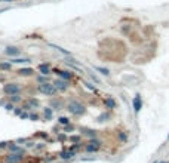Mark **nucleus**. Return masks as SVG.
<instances>
[{
	"mask_svg": "<svg viewBox=\"0 0 169 163\" xmlns=\"http://www.w3.org/2000/svg\"><path fill=\"white\" fill-rule=\"evenodd\" d=\"M93 70H95V71H98V73L102 74V76H105V77H108V76L111 74L108 68H105V67H100V65H93Z\"/></svg>",
	"mask_w": 169,
	"mask_h": 163,
	"instance_id": "nucleus-22",
	"label": "nucleus"
},
{
	"mask_svg": "<svg viewBox=\"0 0 169 163\" xmlns=\"http://www.w3.org/2000/svg\"><path fill=\"white\" fill-rule=\"evenodd\" d=\"M79 130H80L82 137H86L88 139L98 137V130H95V129H91V128H80Z\"/></svg>",
	"mask_w": 169,
	"mask_h": 163,
	"instance_id": "nucleus-14",
	"label": "nucleus"
},
{
	"mask_svg": "<svg viewBox=\"0 0 169 163\" xmlns=\"http://www.w3.org/2000/svg\"><path fill=\"white\" fill-rule=\"evenodd\" d=\"M21 120H30V111H22L21 116H19Z\"/></svg>",
	"mask_w": 169,
	"mask_h": 163,
	"instance_id": "nucleus-35",
	"label": "nucleus"
},
{
	"mask_svg": "<svg viewBox=\"0 0 169 163\" xmlns=\"http://www.w3.org/2000/svg\"><path fill=\"white\" fill-rule=\"evenodd\" d=\"M49 107H51L53 111H57V110H62V108H65V101L62 99V98H58V96H52L51 101H49Z\"/></svg>",
	"mask_w": 169,
	"mask_h": 163,
	"instance_id": "nucleus-8",
	"label": "nucleus"
},
{
	"mask_svg": "<svg viewBox=\"0 0 169 163\" xmlns=\"http://www.w3.org/2000/svg\"><path fill=\"white\" fill-rule=\"evenodd\" d=\"M8 99L10 101V103H14L15 105H17V104H22V96H21V94L10 95V96H8Z\"/></svg>",
	"mask_w": 169,
	"mask_h": 163,
	"instance_id": "nucleus-24",
	"label": "nucleus"
},
{
	"mask_svg": "<svg viewBox=\"0 0 169 163\" xmlns=\"http://www.w3.org/2000/svg\"><path fill=\"white\" fill-rule=\"evenodd\" d=\"M10 62H12V64H22V65H27V64L31 62V60H30V58H10Z\"/></svg>",
	"mask_w": 169,
	"mask_h": 163,
	"instance_id": "nucleus-23",
	"label": "nucleus"
},
{
	"mask_svg": "<svg viewBox=\"0 0 169 163\" xmlns=\"http://www.w3.org/2000/svg\"><path fill=\"white\" fill-rule=\"evenodd\" d=\"M6 103H8V96H6V99H0V105H2V107H5Z\"/></svg>",
	"mask_w": 169,
	"mask_h": 163,
	"instance_id": "nucleus-43",
	"label": "nucleus"
},
{
	"mask_svg": "<svg viewBox=\"0 0 169 163\" xmlns=\"http://www.w3.org/2000/svg\"><path fill=\"white\" fill-rule=\"evenodd\" d=\"M28 139H31V138H18V139H15V142L17 144H26Z\"/></svg>",
	"mask_w": 169,
	"mask_h": 163,
	"instance_id": "nucleus-40",
	"label": "nucleus"
},
{
	"mask_svg": "<svg viewBox=\"0 0 169 163\" xmlns=\"http://www.w3.org/2000/svg\"><path fill=\"white\" fill-rule=\"evenodd\" d=\"M15 107H17V105H15L14 103H10V101L8 99V103L5 104V107H3V108H5L6 111H14V108H15Z\"/></svg>",
	"mask_w": 169,
	"mask_h": 163,
	"instance_id": "nucleus-33",
	"label": "nucleus"
},
{
	"mask_svg": "<svg viewBox=\"0 0 169 163\" xmlns=\"http://www.w3.org/2000/svg\"><path fill=\"white\" fill-rule=\"evenodd\" d=\"M34 82L37 83V85H42V83H48V82H52L51 80V77L49 76H45V74H36L34 76Z\"/></svg>",
	"mask_w": 169,
	"mask_h": 163,
	"instance_id": "nucleus-17",
	"label": "nucleus"
},
{
	"mask_svg": "<svg viewBox=\"0 0 169 163\" xmlns=\"http://www.w3.org/2000/svg\"><path fill=\"white\" fill-rule=\"evenodd\" d=\"M2 2H6V3H12V2H17V0H2Z\"/></svg>",
	"mask_w": 169,
	"mask_h": 163,
	"instance_id": "nucleus-44",
	"label": "nucleus"
},
{
	"mask_svg": "<svg viewBox=\"0 0 169 163\" xmlns=\"http://www.w3.org/2000/svg\"><path fill=\"white\" fill-rule=\"evenodd\" d=\"M110 119H111V113L107 110V111L101 113V114L96 117V122H98V123H105V122H108Z\"/></svg>",
	"mask_w": 169,
	"mask_h": 163,
	"instance_id": "nucleus-19",
	"label": "nucleus"
},
{
	"mask_svg": "<svg viewBox=\"0 0 169 163\" xmlns=\"http://www.w3.org/2000/svg\"><path fill=\"white\" fill-rule=\"evenodd\" d=\"M168 141H169V135H168Z\"/></svg>",
	"mask_w": 169,
	"mask_h": 163,
	"instance_id": "nucleus-46",
	"label": "nucleus"
},
{
	"mask_svg": "<svg viewBox=\"0 0 169 163\" xmlns=\"http://www.w3.org/2000/svg\"><path fill=\"white\" fill-rule=\"evenodd\" d=\"M143 105H144V101H143V96L140 94H136L132 99V108H134V113L138 114V113L143 110Z\"/></svg>",
	"mask_w": 169,
	"mask_h": 163,
	"instance_id": "nucleus-10",
	"label": "nucleus"
},
{
	"mask_svg": "<svg viewBox=\"0 0 169 163\" xmlns=\"http://www.w3.org/2000/svg\"><path fill=\"white\" fill-rule=\"evenodd\" d=\"M83 85L86 86V87H88L89 91H93V92H96V87H95V86H93L92 83H91V82H84Z\"/></svg>",
	"mask_w": 169,
	"mask_h": 163,
	"instance_id": "nucleus-37",
	"label": "nucleus"
},
{
	"mask_svg": "<svg viewBox=\"0 0 169 163\" xmlns=\"http://www.w3.org/2000/svg\"><path fill=\"white\" fill-rule=\"evenodd\" d=\"M52 83H53V86H55V87H57V91H58V92H61V94H64V92H67L68 89H70V82H68V80H64V79H55V80H53V82H52Z\"/></svg>",
	"mask_w": 169,
	"mask_h": 163,
	"instance_id": "nucleus-6",
	"label": "nucleus"
},
{
	"mask_svg": "<svg viewBox=\"0 0 169 163\" xmlns=\"http://www.w3.org/2000/svg\"><path fill=\"white\" fill-rule=\"evenodd\" d=\"M0 70L2 71H12V62L8 61V62H0Z\"/></svg>",
	"mask_w": 169,
	"mask_h": 163,
	"instance_id": "nucleus-28",
	"label": "nucleus"
},
{
	"mask_svg": "<svg viewBox=\"0 0 169 163\" xmlns=\"http://www.w3.org/2000/svg\"><path fill=\"white\" fill-rule=\"evenodd\" d=\"M83 148H84V151H86V153H98V151L101 150V147L95 146V144H89V142H86Z\"/></svg>",
	"mask_w": 169,
	"mask_h": 163,
	"instance_id": "nucleus-20",
	"label": "nucleus"
},
{
	"mask_svg": "<svg viewBox=\"0 0 169 163\" xmlns=\"http://www.w3.org/2000/svg\"><path fill=\"white\" fill-rule=\"evenodd\" d=\"M37 71L40 73V74H45V76H51L52 74V67L49 62H42V64H39L37 65Z\"/></svg>",
	"mask_w": 169,
	"mask_h": 163,
	"instance_id": "nucleus-12",
	"label": "nucleus"
},
{
	"mask_svg": "<svg viewBox=\"0 0 169 163\" xmlns=\"http://www.w3.org/2000/svg\"><path fill=\"white\" fill-rule=\"evenodd\" d=\"M17 74L19 77H31L34 76V70L31 67H21L17 70Z\"/></svg>",
	"mask_w": 169,
	"mask_h": 163,
	"instance_id": "nucleus-13",
	"label": "nucleus"
},
{
	"mask_svg": "<svg viewBox=\"0 0 169 163\" xmlns=\"http://www.w3.org/2000/svg\"><path fill=\"white\" fill-rule=\"evenodd\" d=\"M89 76H91V79H92V80L95 82V83H98V85L101 83V80H100L98 77H96V74H95V73H89Z\"/></svg>",
	"mask_w": 169,
	"mask_h": 163,
	"instance_id": "nucleus-39",
	"label": "nucleus"
},
{
	"mask_svg": "<svg viewBox=\"0 0 169 163\" xmlns=\"http://www.w3.org/2000/svg\"><path fill=\"white\" fill-rule=\"evenodd\" d=\"M52 73H55L59 79H64V80H68V82H71L73 79H74V73L71 71V70H61V68H53L52 70Z\"/></svg>",
	"mask_w": 169,
	"mask_h": 163,
	"instance_id": "nucleus-7",
	"label": "nucleus"
},
{
	"mask_svg": "<svg viewBox=\"0 0 169 163\" xmlns=\"http://www.w3.org/2000/svg\"><path fill=\"white\" fill-rule=\"evenodd\" d=\"M8 150H9V153H26V148L24 147H19L15 141H9Z\"/></svg>",
	"mask_w": 169,
	"mask_h": 163,
	"instance_id": "nucleus-15",
	"label": "nucleus"
},
{
	"mask_svg": "<svg viewBox=\"0 0 169 163\" xmlns=\"http://www.w3.org/2000/svg\"><path fill=\"white\" fill-rule=\"evenodd\" d=\"M43 117L39 114V113H36V111H30V120H33V122H39V120H42Z\"/></svg>",
	"mask_w": 169,
	"mask_h": 163,
	"instance_id": "nucleus-31",
	"label": "nucleus"
},
{
	"mask_svg": "<svg viewBox=\"0 0 169 163\" xmlns=\"http://www.w3.org/2000/svg\"><path fill=\"white\" fill-rule=\"evenodd\" d=\"M43 160H45V163H51V162H53V160H55V157H45Z\"/></svg>",
	"mask_w": 169,
	"mask_h": 163,
	"instance_id": "nucleus-42",
	"label": "nucleus"
},
{
	"mask_svg": "<svg viewBox=\"0 0 169 163\" xmlns=\"http://www.w3.org/2000/svg\"><path fill=\"white\" fill-rule=\"evenodd\" d=\"M104 107H105V110H108V111H113V110H116L117 108V101L114 99V96H111V95H107L105 98H104Z\"/></svg>",
	"mask_w": 169,
	"mask_h": 163,
	"instance_id": "nucleus-9",
	"label": "nucleus"
},
{
	"mask_svg": "<svg viewBox=\"0 0 169 163\" xmlns=\"http://www.w3.org/2000/svg\"><path fill=\"white\" fill-rule=\"evenodd\" d=\"M3 94L6 96H10V95H18L22 94V85L18 83V82H6L3 85Z\"/></svg>",
	"mask_w": 169,
	"mask_h": 163,
	"instance_id": "nucleus-2",
	"label": "nucleus"
},
{
	"mask_svg": "<svg viewBox=\"0 0 169 163\" xmlns=\"http://www.w3.org/2000/svg\"><path fill=\"white\" fill-rule=\"evenodd\" d=\"M117 139L120 144H126L129 141V134L126 130H117Z\"/></svg>",
	"mask_w": 169,
	"mask_h": 163,
	"instance_id": "nucleus-18",
	"label": "nucleus"
},
{
	"mask_svg": "<svg viewBox=\"0 0 169 163\" xmlns=\"http://www.w3.org/2000/svg\"><path fill=\"white\" fill-rule=\"evenodd\" d=\"M49 46H51V48H53V49H55V51L57 52H59V53H62V55H64V56H71V52L70 51H67V49H64V48H61V46H58V45H49Z\"/></svg>",
	"mask_w": 169,
	"mask_h": 163,
	"instance_id": "nucleus-21",
	"label": "nucleus"
},
{
	"mask_svg": "<svg viewBox=\"0 0 169 163\" xmlns=\"http://www.w3.org/2000/svg\"><path fill=\"white\" fill-rule=\"evenodd\" d=\"M27 103L30 104L31 108H39V107H40V101H39L37 98H34V96H30V98L27 99Z\"/></svg>",
	"mask_w": 169,
	"mask_h": 163,
	"instance_id": "nucleus-25",
	"label": "nucleus"
},
{
	"mask_svg": "<svg viewBox=\"0 0 169 163\" xmlns=\"http://www.w3.org/2000/svg\"><path fill=\"white\" fill-rule=\"evenodd\" d=\"M45 148H46V144H45V142H39V144L34 146V150H36V151H42Z\"/></svg>",
	"mask_w": 169,
	"mask_h": 163,
	"instance_id": "nucleus-34",
	"label": "nucleus"
},
{
	"mask_svg": "<svg viewBox=\"0 0 169 163\" xmlns=\"http://www.w3.org/2000/svg\"><path fill=\"white\" fill-rule=\"evenodd\" d=\"M68 123H71L70 117H67V116H59V117H58V125L65 126V125H68Z\"/></svg>",
	"mask_w": 169,
	"mask_h": 163,
	"instance_id": "nucleus-29",
	"label": "nucleus"
},
{
	"mask_svg": "<svg viewBox=\"0 0 169 163\" xmlns=\"http://www.w3.org/2000/svg\"><path fill=\"white\" fill-rule=\"evenodd\" d=\"M26 159V153H9L3 157V163H22Z\"/></svg>",
	"mask_w": 169,
	"mask_h": 163,
	"instance_id": "nucleus-4",
	"label": "nucleus"
},
{
	"mask_svg": "<svg viewBox=\"0 0 169 163\" xmlns=\"http://www.w3.org/2000/svg\"><path fill=\"white\" fill-rule=\"evenodd\" d=\"M74 130H76V125H73V123H68L65 126H62V132H65V134H71Z\"/></svg>",
	"mask_w": 169,
	"mask_h": 163,
	"instance_id": "nucleus-27",
	"label": "nucleus"
},
{
	"mask_svg": "<svg viewBox=\"0 0 169 163\" xmlns=\"http://www.w3.org/2000/svg\"><path fill=\"white\" fill-rule=\"evenodd\" d=\"M24 146H26V148H34L36 142H34V141H31V139H28V141H27V142L24 144Z\"/></svg>",
	"mask_w": 169,
	"mask_h": 163,
	"instance_id": "nucleus-38",
	"label": "nucleus"
},
{
	"mask_svg": "<svg viewBox=\"0 0 169 163\" xmlns=\"http://www.w3.org/2000/svg\"><path fill=\"white\" fill-rule=\"evenodd\" d=\"M8 146H9V141H2V142H0V150L8 148Z\"/></svg>",
	"mask_w": 169,
	"mask_h": 163,
	"instance_id": "nucleus-41",
	"label": "nucleus"
},
{
	"mask_svg": "<svg viewBox=\"0 0 169 163\" xmlns=\"http://www.w3.org/2000/svg\"><path fill=\"white\" fill-rule=\"evenodd\" d=\"M65 110H67L73 117H82V116L86 114L88 107H86L82 101L76 99V98H70V99L65 101Z\"/></svg>",
	"mask_w": 169,
	"mask_h": 163,
	"instance_id": "nucleus-1",
	"label": "nucleus"
},
{
	"mask_svg": "<svg viewBox=\"0 0 169 163\" xmlns=\"http://www.w3.org/2000/svg\"><path fill=\"white\" fill-rule=\"evenodd\" d=\"M42 117H43V120H45V122L53 120V110H52V108L49 107V105L43 108V114H42Z\"/></svg>",
	"mask_w": 169,
	"mask_h": 163,
	"instance_id": "nucleus-16",
	"label": "nucleus"
},
{
	"mask_svg": "<svg viewBox=\"0 0 169 163\" xmlns=\"http://www.w3.org/2000/svg\"><path fill=\"white\" fill-rule=\"evenodd\" d=\"M154 163H169V162H162L160 160V162H154Z\"/></svg>",
	"mask_w": 169,
	"mask_h": 163,
	"instance_id": "nucleus-45",
	"label": "nucleus"
},
{
	"mask_svg": "<svg viewBox=\"0 0 169 163\" xmlns=\"http://www.w3.org/2000/svg\"><path fill=\"white\" fill-rule=\"evenodd\" d=\"M68 141L73 142V144L82 142V134H79V135H68Z\"/></svg>",
	"mask_w": 169,
	"mask_h": 163,
	"instance_id": "nucleus-26",
	"label": "nucleus"
},
{
	"mask_svg": "<svg viewBox=\"0 0 169 163\" xmlns=\"http://www.w3.org/2000/svg\"><path fill=\"white\" fill-rule=\"evenodd\" d=\"M57 139H58L59 142H65V141H68V135L65 132H58L57 134Z\"/></svg>",
	"mask_w": 169,
	"mask_h": 163,
	"instance_id": "nucleus-30",
	"label": "nucleus"
},
{
	"mask_svg": "<svg viewBox=\"0 0 169 163\" xmlns=\"http://www.w3.org/2000/svg\"><path fill=\"white\" fill-rule=\"evenodd\" d=\"M37 92L43 96H55V95L58 94V91H57V87L53 86L52 82H48V83H42V85H37Z\"/></svg>",
	"mask_w": 169,
	"mask_h": 163,
	"instance_id": "nucleus-3",
	"label": "nucleus"
},
{
	"mask_svg": "<svg viewBox=\"0 0 169 163\" xmlns=\"http://www.w3.org/2000/svg\"><path fill=\"white\" fill-rule=\"evenodd\" d=\"M76 156H77V151H73V150H70L68 147H64V148L59 151L58 157L61 160H64V162H70V160H73Z\"/></svg>",
	"mask_w": 169,
	"mask_h": 163,
	"instance_id": "nucleus-5",
	"label": "nucleus"
},
{
	"mask_svg": "<svg viewBox=\"0 0 169 163\" xmlns=\"http://www.w3.org/2000/svg\"><path fill=\"white\" fill-rule=\"evenodd\" d=\"M24 111V110H22V107H21V105H19V107H15V108H14V114H15V116H18V117H19V116H21V113Z\"/></svg>",
	"mask_w": 169,
	"mask_h": 163,
	"instance_id": "nucleus-36",
	"label": "nucleus"
},
{
	"mask_svg": "<svg viewBox=\"0 0 169 163\" xmlns=\"http://www.w3.org/2000/svg\"><path fill=\"white\" fill-rule=\"evenodd\" d=\"M34 137H36V138H42V139H45V141H48V139H49V134H48V132L40 130V132H39V134H36Z\"/></svg>",
	"mask_w": 169,
	"mask_h": 163,
	"instance_id": "nucleus-32",
	"label": "nucleus"
},
{
	"mask_svg": "<svg viewBox=\"0 0 169 163\" xmlns=\"http://www.w3.org/2000/svg\"><path fill=\"white\" fill-rule=\"evenodd\" d=\"M22 163H24V162H22Z\"/></svg>",
	"mask_w": 169,
	"mask_h": 163,
	"instance_id": "nucleus-47",
	"label": "nucleus"
},
{
	"mask_svg": "<svg viewBox=\"0 0 169 163\" xmlns=\"http://www.w3.org/2000/svg\"><path fill=\"white\" fill-rule=\"evenodd\" d=\"M5 55H8L10 58H18L21 55V48H18V46H6L5 48Z\"/></svg>",
	"mask_w": 169,
	"mask_h": 163,
	"instance_id": "nucleus-11",
	"label": "nucleus"
}]
</instances>
